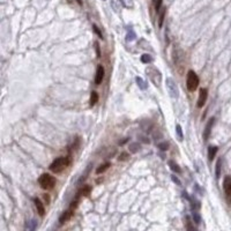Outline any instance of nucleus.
Returning a JSON list of instances; mask_svg holds the SVG:
<instances>
[{
  "instance_id": "30",
  "label": "nucleus",
  "mask_w": 231,
  "mask_h": 231,
  "mask_svg": "<svg viewBox=\"0 0 231 231\" xmlns=\"http://www.w3.org/2000/svg\"><path fill=\"white\" fill-rule=\"evenodd\" d=\"M193 219L195 221V223H200V216H199V214L194 213V214H193Z\"/></svg>"
},
{
  "instance_id": "19",
  "label": "nucleus",
  "mask_w": 231,
  "mask_h": 231,
  "mask_svg": "<svg viewBox=\"0 0 231 231\" xmlns=\"http://www.w3.org/2000/svg\"><path fill=\"white\" fill-rule=\"evenodd\" d=\"M136 83H138L139 87H140L142 90H145L147 88V83L143 81V79H142V77H140V76L136 77Z\"/></svg>"
},
{
  "instance_id": "34",
  "label": "nucleus",
  "mask_w": 231,
  "mask_h": 231,
  "mask_svg": "<svg viewBox=\"0 0 231 231\" xmlns=\"http://www.w3.org/2000/svg\"><path fill=\"white\" fill-rule=\"evenodd\" d=\"M76 1H77V2H79L80 5H82V0H76Z\"/></svg>"
},
{
  "instance_id": "27",
  "label": "nucleus",
  "mask_w": 231,
  "mask_h": 231,
  "mask_svg": "<svg viewBox=\"0 0 231 231\" xmlns=\"http://www.w3.org/2000/svg\"><path fill=\"white\" fill-rule=\"evenodd\" d=\"M158 148L164 151V150H166L168 148H169V145H168L166 142H163V143H159V145H158Z\"/></svg>"
},
{
  "instance_id": "8",
  "label": "nucleus",
  "mask_w": 231,
  "mask_h": 231,
  "mask_svg": "<svg viewBox=\"0 0 231 231\" xmlns=\"http://www.w3.org/2000/svg\"><path fill=\"white\" fill-rule=\"evenodd\" d=\"M104 73H105L104 67L102 65H98L97 71H96V76H95V83H96V85H101L102 83L103 79H104Z\"/></svg>"
},
{
  "instance_id": "4",
  "label": "nucleus",
  "mask_w": 231,
  "mask_h": 231,
  "mask_svg": "<svg viewBox=\"0 0 231 231\" xmlns=\"http://www.w3.org/2000/svg\"><path fill=\"white\" fill-rule=\"evenodd\" d=\"M166 89H168V93L172 98H177L179 97V89L177 87V83L171 79V77H168L166 79Z\"/></svg>"
},
{
  "instance_id": "31",
  "label": "nucleus",
  "mask_w": 231,
  "mask_h": 231,
  "mask_svg": "<svg viewBox=\"0 0 231 231\" xmlns=\"http://www.w3.org/2000/svg\"><path fill=\"white\" fill-rule=\"evenodd\" d=\"M43 196H44L45 203H46V205H49V203H50V195L49 194H44Z\"/></svg>"
},
{
  "instance_id": "29",
  "label": "nucleus",
  "mask_w": 231,
  "mask_h": 231,
  "mask_svg": "<svg viewBox=\"0 0 231 231\" xmlns=\"http://www.w3.org/2000/svg\"><path fill=\"white\" fill-rule=\"evenodd\" d=\"M95 46H96V53H97V57L99 58L101 57V50H99V44H98L97 42L95 43Z\"/></svg>"
},
{
  "instance_id": "9",
  "label": "nucleus",
  "mask_w": 231,
  "mask_h": 231,
  "mask_svg": "<svg viewBox=\"0 0 231 231\" xmlns=\"http://www.w3.org/2000/svg\"><path fill=\"white\" fill-rule=\"evenodd\" d=\"M223 188H224V193L227 195V198L229 199L231 195V178L230 176H227L224 178V182H223Z\"/></svg>"
},
{
  "instance_id": "20",
  "label": "nucleus",
  "mask_w": 231,
  "mask_h": 231,
  "mask_svg": "<svg viewBox=\"0 0 231 231\" xmlns=\"http://www.w3.org/2000/svg\"><path fill=\"white\" fill-rule=\"evenodd\" d=\"M141 61L143 64H149V62L153 61V58H151V56H149V54H142Z\"/></svg>"
},
{
  "instance_id": "16",
  "label": "nucleus",
  "mask_w": 231,
  "mask_h": 231,
  "mask_svg": "<svg viewBox=\"0 0 231 231\" xmlns=\"http://www.w3.org/2000/svg\"><path fill=\"white\" fill-rule=\"evenodd\" d=\"M98 102V94L96 91H93L91 95H90V105L93 106L95 104H97Z\"/></svg>"
},
{
  "instance_id": "28",
  "label": "nucleus",
  "mask_w": 231,
  "mask_h": 231,
  "mask_svg": "<svg viewBox=\"0 0 231 231\" xmlns=\"http://www.w3.org/2000/svg\"><path fill=\"white\" fill-rule=\"evenodd\" d=\"M93 28H94V31H95V33H96V34L98 35V37H99V38H103V35H102L101 30H99V29L97 28V25H93Z\"/></svg>"
},
{
  "instance_id": "1",
  "label": "nucleus",
  "mask_w": 231,
  "mask_h": 231,
  "mask_svg": "<svg viewBox=\"0 0 231 231\" xmlns=\"http://www.w3.org/2000/svg\"><path fill=\"white\" fill-rule=\"evenodd\" d=\"M69 163H71V157H59V158H56L54 161H53L52 163H51V165H50V170L52 171V172H56V173H58V172H60L64 168H66V166L68 165Z\"/></svg>"
},
{
  "instance_id": "10",
  "label": "nucleus",
  "mask_w": 231,
  "mask_h": 231,
  "mask_svg": "<svg viewBox=\"0 0 231 231\" xmlns=\"http://www.w3.org/2000/svg\"><path fill=\"white\" fill-rule=\"evenodd\" d=\"M34 202H35V206H36V209H37L38 215H39V216H44L45 215V207H44V205H43V202H42L38 198L35 199Z\"/></svg>"
},
{
  "instance_id": "2",
  "label": "nucleus",
  "mask_w": 231,
  "mask_h": 231,
  "mask_svg": "<svg viewBox=\"0 0 231 231\" xmlns=\"http://www.w3.org/2000/svg\"><path fill=\"white\" fill-rule=\"evenodd\" d=\"M38 182H39L42 188H44V190H51L56 185V179L53 178L51 174L43 173L39 177V179H38Z\"/></svg>"
},
{
  "instance_id": "3",
  "label": "nucleus",
  "mask_w": 231,
  "mask_h": 231,
  "mask_svg": "<svg viewBox=\"0 0 231 231\" xmlns=\"http://www.w3.org/2000/svg\"><path fill=\"white\" fill-rule=\"evenodd\" d=\"M186 85L190 91H194L199 85V77L194 71H188L186 77Z\"/></svg>"
},
{
  "instance_id": "35",
  "label": "nucleus",
  "mask_w": 231,
  "mask_h": 231,
  "mask_svg": "<svg viewBox=\"0 0 231 231\" xmlns=\"http://www.w3.org/2000/svg\"><path fill=\"white\" fill-rule=\"evenodd\" d=\"M153 1H154V2H155V1H156V0H153Z\"/></svg>"
},
{
  "instance_id": "26",
  "label": "nucleus",
  "mask_w": 231,
  "mask_h": 231,
  "mask_svg": "<svg viewBox=\"0 0 231 231\" xmlns=\"http://www.w3.org/2000/svg\"><path fill=\"white\" fill-rule=\"evenodd\" d=\"M187 231H196V229L193 227V224L191 223L190 219H187Z\"/></svg>"
},
{
  "instance_id": "5",
  "label": "nucleus",
  "mask_w": 231,
  "mask_h": 231,
  "mask_svg": "<svg viewBox=\"0 0 231 231\" xmlns=\"http://www.w3.org/2000/svg\"><path fill=\"white\" fill-rule=\"evenodd\" d=\"M147 74H148L149 79L154 82V83H155V77H157V80L162 81V74H161V72H159L158 69L155 68V67H148V68H147Z\"/></svg>"
},
{
  "instance_id": "33",
  "label": "nucleus",
  "mask_w": 231,
  "mask_h": 231,
  "mask_svg": "<svg viewBox=\"0 0 231 231\" xmlns=\"http://www.w3.org/2000/svg\"><path fill=\"white\" fill-rule=\"evenodd\" d=\"M126 141H127V139H126V140H122V142H119V145H124V143H125Z\"/></svg>"
},
{
  "instance_id": "21",
  "label": "nucleus",
  "mask_w": 231,
  "mask_h": 231,
  "mask_svg": "<svg viewBox=\"0 0 231 231\" xmlns=\"http://www.w3.org/2000/svg\"><path fill=\"white\" fill-rule=\"evenodd\" d=\"M128 148H130V150L132 153H136V151L140 149V145H139L138 142H134V143H131Z\"/></svg>"
},
{
  "instance_id": "22",
  "label": "nucleus",
  "mask_w": 231,
  "mask_h": 231,
  "mask_svg": "<svg viewBox=\"0 0 231 231\" xmlns=\"http://www.w3.org/2000/svg\"><path fill=\"white\" fill-rule=\"evenodd\" d=\"M176 131H177V135H178V139L180 140V141H182V139H184V136H182V126H180V125H177V126H176Z\"/></svg>"
},
{
  "instance_id": "7",
  "label": "nucleus",
  "mask_w": 231,
  "mask_h": 231,
  "mask_svg": "<svg viewBox=\"0 0 231 231\" xmlns=\"http://www.w3.org/2000/svg\"><path fill=\"white\" fill-rule=\"evenodd\" d=\"M207 97H208V90L207 89H200V93H199V98H198V108H202L205 105V103L207 101Z\"/></svg>"
},
{
  "instance_id": "6",
  "label": "nucleus",
  "mask_w": 231,
  "mask_h": 231,
  "mask_svg": "<svg viewBox=\"0 0 231 231\" xmlns=\"http://www.w3.org/2000/svg\"><path fill=\"white\" fill-rule=\"evenodd\" d=\"M214 122H215V118H210V119L208 120V122H207L206 128H205V131H203V140H205V141H207V140L209 139V136H210L211 128H213Z\"/></svg>"
},
{
  "instance_id": "15",
  "label": "nucleus",
  "mask_w": 231,
  "mask_h": 231,
  "mask_svg": "<svg viewBox=\"0 0 231 231\" xmlns=\"http://www.w3.org/2000/svg\"><path fill=\"white\" fill-rule=\"evenodd\" d=\"M109 168H110V163H104V164L99 165L97 169H96V173H97V174L103 173V172H104L106 169H109Z\"/></svg>"
},
{
  "instance_id": "12",
  "label": "nucleus",
  "mask_w": 231,
  "mask_h": 231,
  "mask_svg": "<svg viewBox=\"0 0 231 231\" xmlns=\"http://www.w3.org/2000/svg\"><path fill=\"white\" fill-rule=\"evenodd\" d=\"M216 172H215V176H216V179H219L221 177V170H222V158H219L217 162H216Z\"/></svg>"
},
{
  "instance_id": "25",
  "label": "nucleus",
  "mask_w": 231,
  "mask_h": 231,
  "mask_svg": "<svg viewBox=\"0 0 231 231\" xmlns=\"http://www.w3.org/2000/svg\"><path fill=\"white\" fill-rule=\"evenodd\" d=\"M128 158H130V154L128 153H122V154L119 155V161H126Z\"/></svg>"
},
{
  "instance_id": "14",
  "label": "nucleus",
  "mask_w": 231,
  "mask_h": 231,
  "mask_svg": "<svg viewBox=\"0 0 231 231\" xmlns=\"http://www.w3.org/2000/svg\"><path fill=\"white\" fill-rule=\"evenodd\" d=\"M216 153H217V147H209V149H208V158H209V161H213L215 157V155H216Z\"/></svg>"
},
{
  "instance_id": "23",
  "label": "nucleus",
  "mask_w": 231,
  "mask_h": 231,
  "mask_svg": "<svg viewBox=\"0 0 231 231\" xmlns=\"http://www.w3.org/2000/svg\"><path fill=\"white\" fill-rule=\"evenodd\" d=\"M135 37H136V35H135V33H134L133 30L131 29L130 31H128V34H127V41H130V42H132V41H134L135 39Z\"/></svg>"
},
{
  "instance_id": "18",
  "label": "nucleus",
  "mask_w": 231,
  "mask_h": 231,
  "mask_svg": "<svg viewBox=\"0 0 231 231\" xmlns=\"http://www.w3.org/2000/svg\"><path fill=\"white\" fill-rule=\"evenodd\" d=\"M169 166L171 168V170L174 171V172H177V173H179V172L182 171L178 164H177V163H174L173 161H170V162H169Z\"/></svg>"
},
{
  "instance_id": "13",
  "label": "nucleus",
  "mask_w": 231,
  "mask_h": 231,
  "mask_svg": "<svg viewBox=\"0 0 231 231\" xmlns=\"http://www.w3.org/2000/svg\"><path fill=\"white\" fill-rule=\"evenodd\" d=\"M91 192V187L90 186H85L83 188H81L80 190V192L77 193V199L80 198V196H87V195H89V193Z\"/></svg>"
},
{
  "instance_id": "11",
  "label": "nucleus",
  "mask_w": 231,
  "mask_h": 231,
  "mask_svg": "<svg viewBox=\"0 0 231 231\" xmlns=\"http://www.w3.org/2000/svg\"><path fill=\"white\" fill-rule=\"evenodd\" d=\"M72 214H73V210H71V209L65 211V213H62L61 216L59 217V223H60V224H64L65 222H67V221L72 217Z\"/></svg>"
},
{
  "instance_id": "32",
  "label": "nucleus",
  "mask_w": 231,
  "mask_h": 231,
  "mask_svg": "<svg viewBox=\"0 0 231 231\" xmlns=\"http://www.w3.org/2000/svg\"><path fill=\"white\" fill-rule=\"evenodd\" d=\"M172 180H173L176 184H178V185H180V182H179V179L178 178H176L174 176H172Z\"/></svg>"
},
{
  "instance_id": "24",
  "label": "nucleus",
  "mask_w": 231,
  "mask_h": 231,
  "mask_svg": "<svg viewBox=\"0 0 231 231\" xmlns=\"http://www.w3.org/2000/svg\"><path fill=\"white\" fill-rule=\"evenodd\" d=\"M162 2H163V0H156V1H155V9H156V12H157V13L161 11Z\"/></svg>"
},
{
  "instance_id": "17",
  "label": "nucleus",
  "mask_w": 231,
  "mask_h": 231,
  "mask_svg": "<svg viewBox=\"0 0 231 231\" xmlns=\"http://www.w3.org/2000/svg\"><path fill=\"white\" fill-rule=\"evenodd\" d=\"M159 13V20H158V27L159 28H162V25H163V22H164V17H165V13H166V9L165 8H163L161 12H158Z\"/></svg>"
}]
</instances>
